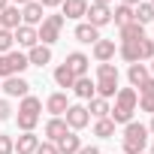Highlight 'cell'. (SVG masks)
<instances>
[{
  "label": "cell",
  "instance_id": "cell-1",
  "mask_svg": "<svg viewBox=\"0 0 154 154\" xmlns=\"http://www.w3.org/2000/svg\"><path fill=\"white\" fill-rule=\"evenodd\" d=\"M136 106H139V94H136L133 88H121V91L115 94V106H112L109 118H112L115 124H130Z\"/></svg>",
  "mask_w": 154,
  "mask_h": 154
},
{
  "label": "cell",
  "instance_id": "cell-2",
  "mask_svg": "<svg viewBox=\"0 0 154 154\" xmlns=\"http://www.w3.org/2000/svg\"><path fill=\"white\" fill-rule=\"evenodd\" d=\"M39 112H42V100L39 97H21V106H18V127L21 133H33L36 121H39Z\"/></svg>",
  "mask_w": 154,
  "mask_h": 154
},
{
  "label": "cell",
  "instance_id": "cell-3",
  "mask_svg": "<svg viewBox=\"0 0 154 154\" xmlns=\"http://www.w3.org/2000/svg\"><path fill=\"white\" fill-rule=\"evenodd\" d=\"M145 142H148V127L145 124H124V151L121 154H142L145 151Z\"/></svg>",
  "mask_w": 154,
  "mask_h": 154
},
{
  "label": "cell",
  "instance_id": "cell-4",
  "mask_svg": "<svg viewBox=\"0 0 154 154\" xmlns=\"http://www.w3.org/2000/svg\"><path fill=\"white\" fill-rule=\"evenodd\" d=\"M27 54L21 51H6V54H0V79H9V75H21L27 69Z\"/></svg>",
  "mask_w": 154,
  "mask_h": 154
},
{
  "label": "cell",
  "instance_id": "cell-5",
  "mask_svg": "<svg viewBox=\"0 0 154 154\" xmlns=\"http://www.w3.org/2000/svg\"><path fill=\"white\" fill-rule=\"evenodd\" d=\"M60 27H63V15H45V21H42V24H39V30H36L39 45H51V42H57Z\"/></svg>",
  "mask_w": 154,
  "mask_h": 154
},
{
  "label": "cell",
  "instance_id": "cell-6",
  "mask_svg": "<svg viewBox=\"0 0 154 154\" xmlns=\"http://www.w3.org/2000/svg\"><path fill=\"white\" fill-rule=\"evenodd\" d=\"M63 115H66L63 121H66L69 130H82V127H88V121H91V115H88L85 106H72V103H69V109H66Z\"/></svg>",
  "mask_w": 154,
  "mask_h": 154
},
{
  "label": "cell",
  "instance_id": "cell-7",
  "mask_svg": "<svg viewBox=\"0 0 154 154\" xmlns=\"http://www.w3.org/2000/svg\"><path fill=\"white\" fill-rule=\"evenodd\" d=\"M0 88H3L6 97H27V94H30V82L21 79V75H9V79H3Z\"/></svg>",
  "mask_w": 154,
  "mask_h": 154
},
{
  "label": "cell",
  "instance_id": "cell-8",
  "mask_svg": "<svg viewBox=\"0 0 154 154\" xmlns=\"http://www.w3.org/2000/svg\"><path fill=\"white\" fill-rule=\"evenodd\" d=\"M85 18H88V24H91V27H97V30H100L103 24H109V21H112V9H109V6H97V3H91V6H88V12H85Z\"/></svg>",
  "mask_w": 154,
  "mask_h": 154
},
{
  "label": "cell",
  "instance_id": "cell-9",
  "mask_svg": "<svg viewBox=\"0 0 154 154\" xmlns=\"http://www.w3.org/2000/svg\"><path fill=\"white\" fill-rule=\"evenodd\" d=\"M63 63H66V66L72 69V75H75V79H79V75H88V66H91V57H88V54H82V51H69Z\"/></svg>",
  "mask_w": 154,
  "mask_h": 154
},
{
  "label": "cell",
  "instance_id": "cell-10",
  "mask_svg": "<svg viewBox=\"0 0 154 154\" xmlns=\"http://www.w3.org/2000/svg\"><path fill=\"white\" fill-rule=\"evenodd\" d=\"M45 21V15H42V6L36 3H27V6H21V24H27V27H36V24H42Z\"/></svg>",
  "mask_w": 154,
  "mask_h": 154
},
{
  "label": "cell",
  "instance_id": "cell-11",
  "mask_svg": "<svg viewBox=\"0 0 154 154\" xmlns=\"http://www.w3.org/2000/svg\"><path fill=\"white\" fill-rule=\"evenodd\" d=\"M12 36H15V42H18V45H24V48H33V45H39V36H36V27H27V24H18V27L12 30Z\"/></svg>",
  "mask_w": 154,
  "mask_h": 154
},
{
  "label": "cell",
  "instance_id": "cell-12",
  "mask_svg": "<svg viewBox=\"0 0 154 154\" xmlns=\"http://www.w3.org/2000/svg\"><path fill=\"white\" fill-rule=\"evenodd\" d=\"M72 94L82 97V100H94L97 97V82H91L88 75H79V79L72 82Z\"/></svg>",
  "mask_w": 154,
  "mask_h": 154
},
{
  "label": "cell",
  "instance_id": "cell-13",
  "mask_svg": "<svg viewBox=\"0 0 154 154\" xmlns=\"http://www.w3.org/2000/svg\"><path fill=\"white\" fill-rule=\"evenodd\" d=\"M115 88H118V75H97V97L109 100V97L118 94Z\"/></svg>",
  "mask_w": 154,
  "mask_h": 154
},
{
  "label": "cell",
  "instance_id": "cell-14",
  "mask_svg": "<svg viewBox=\"0 0 154 154\" xmlns=\"http://www.w3.org/2000/svg\"><path fill=\"white\" fill-rule=\"evenodd\" d=\"M18 24H21V9L9 3L3 12H0V27H3V30H15Z\"/></svg>",
  "mask_w": 154,
  "mask_h": 154
},
{
  "label": "cell",
  "instance_id": "cell-15",
  "mask_svg": "<svg viewBox=\"0 0 154 154\" xmlns=\"http://www.w3.org/2000/svg\"><path fill=\"white\" fill-rule=\"evenodd\" d=\"M54 145H57V151H60V154H79V148H82V139L75 136V133H63V136H60Z\"/></svg>",
  "mask_w": 154,
  "mask_h": 154
},
{
  "label": "cell",
  "instance_id": "cell-16",
  "mask_svg": "<svg viewBox=\"0 0 154 154\" xmlns=\"http://www.w3.org/2000/svg\"><path fill=\"white\" fill-rule=\"evenodd\" d=\"M60 9H63L66 18H85V12H88V0H63Z\"/></svg>",
  "mask_w": 154,
  "mask_h": 154
},
{
  "label": "cell",
  "instance_id": "cell-17",
  "mask_svg": "<svg viewBox=\"0 0 154 154\" xmlns=\"http://www.w3.org/2000/svg\"><path fill=\"white\" fill-rule=\"evenodd\" d=\"M94 57H97L100 63H109V60L115 57V42H112V39H97V42H94Z\"/></svg>",
  "mask_w": 154,
  "mask_h": 154
},
{
  "label": "cell",
  "instance_id": "cell-18",
  "mask_svg": "<svg viewBox=\"0 0 154 154\" xmlns=\"http://www.w3.org/2000/svg\"><path fill=\"white\" fill-rule=\"evenodd\" d=\"M48 60H51V48L48 45H33L30 54H27V63L30 66H45Z\"/></svg>",
  "mask_w": 154,
  "mask_h": 154
},
{
  "label": "cell",
  "instance_id": "cell-19",
  "mask_svg": "<svg viewBox=\"0 0 154 154\" xmlns=\"http://www.w3.org/2000/svg\"><path fill=\"white\" fill-rule=\"evenodd\" d=\"M45 109H48L54 118H60V115L69 109V100H66V94H51V97L45 100Z\"/></svg>",
  "mask_w": 154,
  "mask_h": 154
},
{
  "label": "cell",
  "instance_id": "cell-20",
  "mask_svg": "<svg viewBox=\"0 0 154 154\" xmlns=\"http://www.w3.org/2000/svg\"><path fill=\"white\" fill-rule=\"evenodd\" d=\"M139 39H145V27L142 24L130 21V24L121 27V42H139Z\"/></svg>",
  "mask_w": 154,
  "mask_h": 154
},
{
  "label": "cell",
  "instance_id": "cell-21",
  "mask_svg": "<svg viewBox=\"0 0 154 154\" xmlns=\"http://www.w3.org/2000/svg\"><path fill=\"white\" fill-rule=\"evenodd\" d=\"M142 42V39H139ZM139 42H121V57L127 63H142V45Z\"/></svg>",
  "mask_w": 154,
  "mask_h": 154
},
{
  "label": "cell",
  "instance_id": "cell-22",
  "mask_svg": "<svg viewBox=\"0 0 154 154\" xmlns=\"http://www.w3.org/2000/svg\"><path fill=\"white\" fill-rule=\"evenodd\" d=\"M63 133H69V127H66L63 118H51V121L45 124V136H48V142H57Z\"/></svg>",
  "mask_w": 154,
  "mask_h": 154
},
{
  "label": "cell",
  "instance_id": "cell-23",
  "mask_svg": "<svg viewBox=\"0 0 154 154\" xmlns=\"http://www.w3.org/2000/svg\"><path fill=\"white\" fill-rule=\"evenodd\" d=\"M109 112H112V106H109V100H103V97H94L91 106H88V115H94L97 121H100V118H109Z\"/></svg>",
  "mask_w": 154,
  "mask_h": 154
},
{
  "label": "cell",
  "instance_id": "cell-24",
  "mask_svg": "<svg viewBox=\"0 0 154 154\" xmlns=\"http://www.w3.org/2000/svg\"><path fill=\"white\" fill-rule=\"evenodd\" d=\"M36 145H39V139H36L33 133H21L18 142H15V151H18V154H33Z\"/></svg>",
  "mask_w": 154,
  "mask_h": 154
},
{
  "label": "cell",
  "instance_id": "cell-25",
  "mask_svg": "<svg viewBox=\"0 0 154 154\" xmlns=\"http://www.w3.org/2000/svg\"><path fill=\"white\" fill-rule=\"evenodd\" d=\"M127 79H130V85H133V88H139V85L148 79V66H145V63H130Z\"/></svg>",
  "mask_w": 154,
  "mask_h": 154
},
{
  "label": "cell",
  "instance_id": "cell-26",
  "mask_svg": "<svg viewBox=\"0 0 154 154\" xmlns=\"http://www.w3.org/2000/svg\"><path fill=\"white\" fill-rule=\"evenodd\" d=\"M75 39H79V42H97L100 39V30L97 27H91V24H79V27H75Z\"/></svg>",
  "mask_w": 154,
  "mask_h": 154
},
{
  "label": "cell",
  "instance_id": "cell-27",
  "mask_svg": "<svg viewBox=\"0 0 154 154\" xmlns=\"http://www.w3.org/2000/svg\"><path fill=\"white\" fill-rule=\"evenodd\" d=\"M133 21L136 24H148V21H154V9H151V3H139L136 9H133Z\"/></svg>",
  "mask_w": 154,
  "mask_h": 154
},
{
  "label": "cell",
  "instance_id": "cell-28",
  "mask_svg": "<svg viewBox=\"0 0 154 154\" xmlns=\"http://www.w3.org/2000/svg\"><path fill=\"white\" fill-rule=\"evenodd\" d=\"M54 82H57L60 88H72V82H75V75H72V69H69L66 63H60V66L54 69Z\"/></svg>",
  "mask_w": 154,
  "mask_h": 154
},
{
  "label": "cell",
  "instance_id": "cell-29",
  "mask_svg": "<svg viewBox=\"0 0 154 154\" xmlns=\"http://www.w3.org/2000/svg\"><path fill=\"white\" fill-rule=\"evenodd\" d=\"M115 133V121L112 118H100L97 124H94V136H100V139H109Z\"/></svg>",
  "mask_w": 154,
  "mask_h": 154
},
{
  "label": "cell",
  "instance_id": "cell-30",
  "mask_svg": "<svg viewBox=\"0 0 154 154\" xmlns=\"http://www.w3.org/2000/svg\"><path fill=\"white\" fill-rule=\"evenodd\" d=\"M112 21H115L118 27H124V24H130V21H133V9L121 3V6H118V9L112 12Z\"/></svg>",
  "mask_w": 154,
  "mask_h": 154
},
{
  "label": "cell",
  "instance_id": "cell-31",
  "mask_svg": "<svg viewBox=\"0 0 154 154\" xmlns=\"http://www.w3.org/2000/svg\"><path fill=\"white\" fill-rule=\"evenodd\" d=\"M12 42H15L12 30H3V27H0V54H6V51H12Z\"/></svg>",
  "mask_w": 154,
  "mask_h": 154
},
{
  "label": "cell",
  "instance_id": "cell-32",
  "mask_svg": "<svg viewBox=\"0 0 154 154\" xmlns=\"http://www.w3.org/2000/svg\"><path fill=\"white\" fill-rule=\"evenodd\" d=\"M0 154H15V142H12V136H3V133H0Z\"/></svg>",
  "mask_w": 154,
  "mask_h": 154
},
{
  "label": "cell",
  "instance_id": "cell-33",
  "mask_svg": "<svg viewBox=\"0 0 154 154\" xmlns=\"http://www.w3.org/2000/svg\"><path fill=\"white\" fill-rule=\"evenodd\" d=\"M139 45H142V60H151L154 57V39H142Z\"/></svg>",
  "mask_w": 154,
  "mask_h": 154
},
{
  "label": "cell",
  "instance_id": "cell-34",
  "mask_svg": "<svg viewBox=\"0 0 154 154\" xmlns=\"http://www.w3.org/2000/svg\"><path fill=\"white\" fill-rule=\"evenodd\" d=\"M33 154H60V151H57V145H54V142H39Z\"/></svg>",
  "mask_w": 154,
  "mask_h": 154
},
{
  "label": "cell",
  "instance_id": "cell-35",
  "mask_svg": "<svg viewBox=\"0 0 154 154\" xmlns=\"http://www.w3.org/2000/svg\"><path fill=\"white\" fill-rule=\"evenodd\" d=\"M139 109L154 115V94H148V97H139Z\"/></svg>",
  "mask_w": 154,
  "mask_h": 154
},
{
  "label": "cell",
  "instance_id": "cell-36",
  "mask_svg": "<svg viewBox=\"0 0 154 154\" xmlns=\"http://www.w3.org/2000/svg\"><path fill=\"white\" fill-rule=\"evenodd\" d=\"M139 94H142V97H148V94H154V75H148V79H145V82L139 85Z\"/></svg>",
  "mask_w": 154,
  "mask_h": 154
},
{
  "label": "cell",
  "instance_id": "cell-37",
  "mask_svg": "<svg viewBox=\"0 0 154 154\" xmlns=\"http://www.w3.org/2000/svg\"><path fill=\"white\" fill-rule=\"evenodd\" d=\"M97 75H118V66L115 63H100L97 66Z\"/></svg>",
  "mask_w": 154,
  "mask_h": 154
},
{
  "label": "cell",
  "instance_id": "cell-38",
  "mask_svg": "<svg viewBox=\"0 0 154 154\" xmlns=\"http://www.w3.org/2000/svg\"><path fill=\"white\" fill-rule=\"evenodd\" d=\"M9 115H12V106H9L6 100H0V121H6Z\"/></svg>",
  "mask_w": 154,
  "mask_h": 154
},
{
  "label": "cell",
  "instance_id": "cell-39",
  "mask_svg": "<svg viewBox=\"0 0 154 154\" xmlns=\"http://www.w3.org/2000/svg\"><path fill=\"white\" fill-rule=\"evenodd\" d=\"M79 154H100V148L97 145H85V148H79Z\"/></svg>",
  "mask_w": 154,
  "mask_h": 154
},
{
  "label": "cell",
  "instance_id": "cell-40",
  "mask_svg": "<svg viewBox=\"0 0 154 154\" xmlns=\"http://www.w3.org/2000/svg\"><path fill=\"white\" fill-rule=\"evenodd\" d=\"M36 3H39V6L45 9V6H60V3H63V0H36Z\"/></svg>",
  "mask_w": 154,
  "mask_h": 154
},
{
  "label": "cell",
  "instance_id": "cell-41",
  "mask_svg": "<svg viewBox=\"0 0 154 154\" xmlns=\"http://www.w3.org/2000/svg\"><path fill=\"white\" fill-rule=\"evenodd\" d=\"M121 3H124V6H130V9H133V6H139V3H142V0H121Z\"/></svg>",
  "mask_w": 154,
  "mask_h": 154
},
{
  "label": "cell",
  "instance_id": "cell-42",
  "mask_svg": "<svg viewBox=\"0 0 154 154\" xmlns=\"http://www.w3.org/2000/svg\"><path fill=\"white\" fill-rule=\"evenodd\" d=\"M27 3H33V0H12V6H27Z\"/></svg>",
  "mask_w": 154,
  "mask_h": 154
},
{
  "label": "cell",
  "instance_id": "cell-43",
  "mask_svg": "<svg viewBox=\"0 0 154 154\" xmlns=\"http://www.w3.org/2000/svg\"><path fill=\"white\" fill-rule=\"evenodd\" d=\"M94 3H97V6H109V3H112V0H94Z\"/></svg>",
  "mask_w": 154,
  "mask_h": 154
},
{
  "label": "cell",
  "instance_id": "cell-44",
  "mask_svg": "<svg viewBox=\"0 0 154 154\" xmlns=\"http://www.w3.org/2000/svg\"><path fill=\"white\" fill-rule=\"evenodd\" d=\"M6 6H9V0H0V12H3V9H6Z\"/></svg>",
  "mask_w": 154,
  "mask_h": 154
},
{
  "label": "cell",
  "instance_id": "cell-45",
  "mask_svg": "<svg viewBox=\"0 0 154 154\" xmlns=\"http://www.w3.org/2000/svg\"><path fill=\"white\" fill-rule=\"evenodd\" d=\"M148 133H151V136H154V118H151V124H148Z\"/></svg>",
  "mask_w": 154,
  "mask_h": 154
},
{
  "label": "cell",
  "instance_id": "cell-46",
  "mask_svg": "<svg viewBox=\"0 0 154 154\" xmlns=\"http://www.w3.org/2000/svg\"><path fill=\"white\" fill-rule=\"evenodd\" d=\"M151 72H154V57H151Z\"/></svg>",
  "mask_w": 154,
  "mask_h": 154
},
{
  "label": "cell",
  "instance_id": "cell-47",
  "mask_svg": "<svg viewBox=\"0 0 154 154\" xmlns=\"http://www.w3.org/2000/svg\"><path fill=\"white\" fill-rule=\"evenodd\" d=\"M148 154H154V145H151V151H148Z\"/></svg>",
  "mask_w": 154,
  "mask_h": 154
},
{
  "label": "cell",
  "instance_id": "cell-48",
  "mask_svg": "<svg viewBox=\"0 0 154 154\" xmlns=\"http://www.w3.org/2000/svg\"><path fill=\"white\" fill-rule=\"evenodd\" d=\"M151 9H154V0H151Z\"/></svg>",
  "mask_w": 154,
  "mask_h": 154
},
{
  "label": "cell",
  "instance_id": "cell-49",
  "mask_svg": "<svg viewBox=\"0 0 154 154\" xmlns=\"http://www.w3.org/2000/svg\"><path fill=\"white\" fill-rule=\"evenodd\" d=\"M142 154H145V151H142Z\"/></svg>",
  "mask_w": 154,
  "mask_h": 154
}]
</instances>
